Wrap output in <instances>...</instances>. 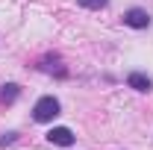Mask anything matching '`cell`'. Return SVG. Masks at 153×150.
<instances>
[{
  "mask_svg": "<svg viewBox=\"0 0 153 150\" xmlns=\"http://www.w3.org/2000/svg\"><path fill=\"white\" fill-rule=\"evenodd\" d=\"M76 3H79L82 9H103L109 0H76Z\"/></svg>",
  "mask_w": 153,
  "mask_h": 150,
  "instance_id": "6",
  "label": "cell"
},
{
  "mask_svg": "<svg viewBox=\"0 0 153 150\" xmlns=\"http://www.w3.org/2000/svg\"><path fill=\"white\" fill-rule=\"evenodd\" d=\"M124 24L133 27V30H147V27H150V15H147L144 9H130V12L124 15Z\"/></svg>",
  "mask_w": 153,
  "mask_h": 150,
  "instance_id": "2",
  "label": "cell"
},
{
  "mask_svg": "<svg viewBox=\"0 0 153 150\" xmlns=\"http://www.w3.org/2000/svg\"><path fill=\"white\" fill-rule=\"evenodd\" d=\"M12 141H15V132H6V135L0 138V147H6V144H12Z\"/></svg>",
  "mask_w": 153,
  "mask_h": 150,
  "instance_id": "7",
  "label": "cell"
},
{
  "mask_svg": "<svg viewBox=\"0 0 153 150\" xmlns=\"http://www.w3.org/2000/svg\"><path fill=\"white\" fill-rule=\"evenodd\" d=\"M47 141L50 144H59V147H71L74 144V132L68 130V127H53V130L47 132Z\"/></svg>",
  "mask_w": 153,
  "mask_h": 150,
  "instance_id": "3",
  "label": "cell"
},
{
  "mask_svg": "<svg viewBox=\"0 0 153 150\" xmlns=\"http://www.w3.org/2000/svg\"><path fill=\"white\" fill-rule=\"evenodd\" d=\"M15 97H18V85H15V82H6V85L0 88V100H6V103H12Z\"/></svg>",
  "mask_w": 153,
  "mask_h": 150,
  "instance_id": "5",
  "label": "cell"
},
{
  "mask_svg": "<svg viewBox=\"0 0 153 150\" xmlns=\"http://www.w3.org/2000/svg\"><path fill=\"white\" fill-rule=\"evenodd\" d=\"M59 115V100L56 97H41L36 103V109H33V118H36L38 124H47V121H53Z\"/></svg>",
  "mask_w": 153,
  "mask_h": 150,
  "instance_id": "1",
  "label": "cell"
},
{
  "mask_svg": "<svg viewBox=\"0 0 153 150\" xmlns=\"http://www.w3.org/2000/svg\"><path fill=\"white\" fill-rule=\"evenodd\" d=\"M127 82H130V88H135V91H150V79L144 74H138V71L127 76Z\"/></svg>",
  "mask_w": 153,
  "mask_h": 150,
  "instance_id": "4",
  "label": "cell"
}]
</instances>
